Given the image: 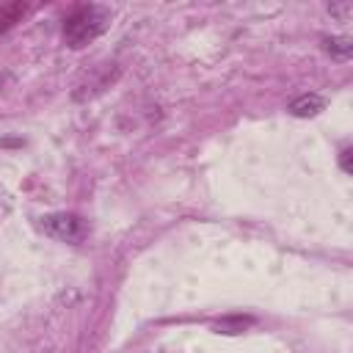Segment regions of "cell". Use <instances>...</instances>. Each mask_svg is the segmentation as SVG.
<instances>
[{
  "mask_svg": "<svg viewBox=\"0 0 353 353\" xmlns=\"http://www.w3.org/2000/svg\"><path fill=\"white\" fill-rule=\"evenodd\" d=\"M110 25V8L99 3H88L74 8L63 22V39L72 50L88 47L94 39H99Z\"/></svg>",
  "mask_w": 353,
  "mask_h": 353,
  "instance_id": "1",
  "label": "cell"
},
{
  "mask_svg": "<svg viewBox=\"0 0 353 353\" xmlns=\"http://www.w3.org/2000/svg\"><path fill=\"white\" fill-rule=\"evenodd\" d=\"M41 232L58 243L77 245L88 237V221L74 212H50L41 218Z\"/></svg>",
  "mask_w": 353,
  "mask_h": 353,
  "instance_id": "2",
  "label": "cell"
},
{
  "mask_svg": "<svg viewBox=\"0 0 353 353\" xmlns=\"http://www.w3.org/2000/svg\"><path fill=\"white\" fill-rule=\"evenodd\" d=\"M323 108H325V97H320V94H314V91H309V94H298V97L287 105V110H290L295 119L317 116Z\"/></svg>",
  "mask_w": 353,
  "mask_h": 353,
  "instance_id": "3",
  "label": "cell"
},
{
  "mask_svg": "<svg viewBox=\"0 0 353 353\" xmlns=\"http://www.w3.org/2000/svg\"><path fill=\"white\" fill-rule=\"evenodd\" d=\"M256 320L251 317V314H226V317H221V320H215L210 328L215 331V334H226V336H234V334H243L245 328H251Z\"/></svg>",
  "mask_w": 353,
  "mask_h": 353,
  "instance_id": "4",
  "label": "cell"
},
{
  "mask_svg": "<svg viewBox=\"0 0 353 353\" xmlns=\"http://www.w3.org/2000/svg\"><path fill=\"white\" fill-rule=\"evenodd\" d=\"M323 50L336 61H347L353 55V39L350 36H325Z\"/></svg>",
  "mask_w": 353,
  "mask_h": 353,
  "instance_id": "5",
  "label": "cell"
},
{
  "mask_svg": "<svg viewBox=\"0 0 353 353\" xmlns=\"http://www.w3.org/2000/svg\"><path fill=\"white\" fill-rule=\"evenodd\" d=\"M22 11H25V6H19V3H17V6L3 8V11H0V33H3V30H8V28L14 25V19H17Z\"/></svg>",
  "mask_w": 353,
  "mask_h": 353,
  "instance_id": "6",
  "label": "cell"
},
{
  "mask_svg": "<svg viewBox=\"0 0 353 353\" xmlns=\"http://www.w3.org/2000/svg\"><path fill=\"white\" fill-rule=\"evenodd\" d=\"M328 11H331V17H336L339 22H347V17L353 14V3H347V0H345V3H331Z\"/></svg>",
  "mask_w": 353,
  "mask_h": 353,
  "instance_id": "7",
  "label": "cell"
},
{
  "mask_svg": "<svg viewBox=\"0 0 353 353\" xmlns=\"http://www.w3.org/2000/svg\"><path fill=\"white\" fill-rule=\"evenodd\" d=\"M339 168H342L345 174H353V149H350V146H345V149L339 152Z\"/></svg>",
  "mask_w": 353,
  "mask_h": 353,
  "instance_id": "8",
  "label": "cell"
}]
</instances>
